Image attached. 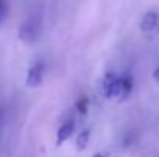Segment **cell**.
I'll list each match as a JSON object with an SVG mask.
<instances>
[{
    "label": "cell",
    "mask_w": 159,
    "mask_h": 157,
    "mask_svg": "<svg viewBox=\"0 0 159 157\" xmlns=\"http://www.w3.org/2000/svg\"><path fill=\"white\" fill-rule=\"evenodd\" d=\"M40 33V19L36 15H31L22 22L19 26V39L25 43H33L39 37Z\"/></svg>",
    "instance_id": "1"
},
{
    "label": "cell",
    "mask_w": 159,
    "mask_h": 157,
    "mask_svg": "<svg viewBox=\"0 0 159 157\" xmlns=\"http://www.w3.org/2000/svg\"><path fill=\"white\" fill-rule=\"evenodd\" d=\"M43 72H45V65L43 63H34L30 69H28V76H26V85L31 88H36L42 83L43 80Z\"/></svg>",
    "instance_id": "2"
},
{
    "label": "cell",
    "mask_w": 159,
    "mask_h": 157,
    "mask_svg": "<svg viewBox=\"0 0 159 157\" xmlns=\"http://www.w3.org/2000/svg\"><path fill=\"white\" fill-rule=\"evenodd\" d=\"M117 86H119V77L113 72H107L102 83V89L107 99L117 97Z\"/></svg>",
    "instance_id": "3"
},
{
    "label": "cell",
    "mask_w": 159,
    "mask_h": 157,
    "mask_svg": "<svg viewBox=\"0 0 159 157\" xmlns=\"http://www.w3.org/2000/svg\"><path fill=\"white\" fill-rule=\"evenodd\" d=\"M74 128H76V123H74V120L73 119H68V120H65L60 126H59V129H57V137H56V143L57 145H62L63 142H66L71 136H73V133H74Z\"/></svg>",
    "instance_id": "4"
},
{
    "label": "cell",
    "mask_w": 159,
    "mask_h": 157,
    "mask_svg": "<svg viewBox=\"0 0 159 157\" xmlns=\"http://www.w3.org/2000/svg\"><path fill=\"white\" fill-rule=\"evenodd\" d=\"M159 26V15L158 12L155 11H148L142 15V20H141V31L144 33H153L156 31Z\"/></svg>",
    "instance_id": "5"
},
{
    "label": "cell",
    "mask_w": 159,
    "mask_h": 157,
    "mask_svg": "<svg viewBox=\"0 0 159 157\" xmlns=\"http://www.w3.org/2000/svg\"><path fill=\"white\" fill-rule=\"evenodd\" d=\"M133 89V77L130 74H124L122 77H119V86H117V97L119 100H124L130 96Z\"/></svg>",
    "instance_id": "6"
},
{
    "label": "cell",
    "mask_w": 159,
    "mask_h": 157,
    "mask_svg": "<svg viewBox=\"0 0 159 157\" xmlns=\"http://www.w3.org/2000/svg\"><path fill=\"white\" fill-rule=\"evenodd\" d=\"M88 140H90V129L85 128L80 131V134L77 136V140H76V148L77 151H84L88 145Z\"/></svg>",
    "instance_id": "7"
},
{
    "label": "cell",
    "mask_w": 159,
    "mask_h": 157,
    "mask_svg": "<svg viewBox=\"0 0 159 157\" xmlns=\"http://www.w3.org/2000/svg\"><path fill=\"white\" fill-rule=\"evenodd\" d=\"M88 103H90L88 97L82 96V97H80V99L76 102V108H77V111H79L80 114H85V112L88 111Z\"/></svg>",
    "instance_id": "8"
},
{
    "label": "cell",
    "mask_w": 159,
    "mask_h": 157,
    "mask_svg": "<svg viewBox=\"0 0 159 157\" xmlns=\"http://www.w3.org/2000/svg\"><path fill=\"white\" fill-rule=\"evenodd\" d=\"M5 9H6L5 0H0V22H2V19L5 17Z\"/></svg>",
    "instance_id": "9"
},
{
    "label": "cell",
    "mask_w": 159,
    "mask_h": 157,
    "mask_svg": "<svg viewBox=\"0 0 159 157\" xmlns=\"http://www.w3.org/2000/svg\"><path fill=\"white\" fill-rule=\"evenodd\" d=\"M153 79H155V80L159 83V68H156V69H155V72H153Z\"/></svg>",
    "instance_id": "10"
},
{
    "label": "cell",
    "mask_w": 159,
    "mask_h": 157,
    "mask_svg": "<svg viewBox=\"0 0 159 157\" xmlns=\"http://www.w3.org/2000/svg\"><path fill=\"white\" fill-rule=\"evenodd\" d=\"M93 157H105V156H104V154H101V153H98V154H94Z\"/></svg>",
    "instance_id": "11"
}]
</instances>
